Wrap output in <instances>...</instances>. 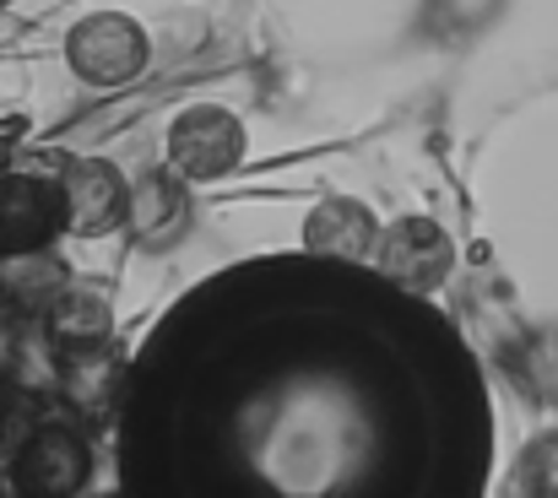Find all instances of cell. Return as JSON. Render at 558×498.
<instances>
[{"label": "cell", "mask_w": 558, "mask_h": 498, "mask_svg": "<svg viewBox=\"0 0 558 498\" xmlns=\"http://www.w3.org/2000/svg\"><path fill=\"white\" fill-rule=\"evenodd\" d=\"M250 131L233 109L222 104H190L169 120L163 131V153H169V173H180L185 184H211L228 179L233 168L244 163Z\"/></svg>", "instance_id": "1"}, {"label": "cell", "mask_w": 558, "mask_h": 498, "mask_svg": "<svg viewBox=\"0 0 558 498\" xmlns=\"http://www.w3.org/2000/svg\"><path fill=\"white\" fill-rule=\"evenodd\" d=\"M153 60V38L125 11H93L65 33V65L87 87H131Z\"/></svg>", "instance_id": "2"}, {"label": "cell", "mask_w": 558, "mask_h": 498, "mask_svg": "<svg viewBox=\"0 0 558 498\" xmlns=\"http://www.w3.org/2000/svg\"><path fill=\"white\" fill-rule=\"evenodd\" d=\"M369 260L390 288H401L412 299H428L450 282L456 244L434 217H396V222H379Z\"/></svg>", "instance_id": "3"}, {"label": "cell", "mask_w": 558, "mask_h": 498, "mask_svg": "<svg viewBox=\"0 0 558 498\" xmlns=\"http://www.w3.org/2000/svg\"><path fill=\"white\" fill-rule=\"evenodd\" d=\"M125 206H131V179L109 158H76L60 173V217L71 239H104L125 228Z\"/></svg>", "instance_id": "4"}, {"label": "cell", "mask_w": 558, "mask_h": 498, "mask_svg": "<svg viewBox=\"0 0 558 498\" xmlns=\"http://www.w3.org/2000/svg\"><path fill=\"white\" fill-rule=\"evenodd\" d=\"M65 233L60 217V179L44 173H0V260L5 255H27V250H49Z\"/></svg>", "instance_id": "5"}, {"label": "cell", "mask_w": 558, "mask_h": 498, "mask_svg": "<svg viewBox=\"0 0 558 498\" xmlns=\"http://www.w3.org/2000/svg\"><path fill=\"white\" fill-rule=\"evenodd\" d=\"M87 472H93V456H87L82 434H71L60 423H44L16 450L11 483H16L22 498H76L82 483H87Z\"/></svg>", "instance_id": "6"}, {"label": "cell", "mask_w": 558, "mask_h": 498, "mask_svg": "<svg viewBox=\"0 0 558 498\" xmlns=\"http://www.w3.org/2000/svg\"><path fill=\"white\" fill-rule=\"evenodd\" d=\"M374 233H379L374 211L353 195H331L304 217V250L320 260H337V266H364L374 250Z\"/></svg>", "instance_id": "7"}, {"label": "cell", "mask_w": 558, "mask_h": 498, "mask_svg": "<svg viewBox=\"0 0 558 498\" xmlns=\"http://www.w3.org/2000/svg\"><path fill=\"white\" fill-rule=\"evenodd\" d=\"M125 228L147 244V250H163L174 244L190 228V190L180 173H147L131 184V206H125Z\"/></svg>", "instance_id": "8"}, {"label": "cell", "mask_w": 558, "mask_h": 498, "mask_svg": "<svg viewBox=\"0 0 558 498\" xmlns=\"http://www.w3.org/2000/svg\"><path fill=\"white\" fill-rule=\"evenodd\" d=\"M65 288H71V277L49 250H27V255L0 260V304L16 309V315H44Z\"/></svg>", "instance_id": "9"}, {"label": "cell", "mask_w": 558, "mask_h": 498, "mask_svg": "<svg viewBox=\"0 0 558 498\" xmlns=\"http://www.w3.org/2000/svg\"><path fill=\"white\" fill-rule=\"evenodd\" d=\"M44 320H49L54 347H65V352H87V347H104V341L114 336V309H109V299L93 293V288H65V293L44 309Z\"/></svg>", "instance_id": "10"}, {"label": "cell", "mask_w": 558, "mask_h": 498, "mask_svg": "<svg viewBox=\"0 0 558 498\" xmlns=\"http://www.w3.org/2000/svg\"><path fill=\"white\" fill-rule=\"evenodd\" d=\"M510 488H515V498H558V428L554 434H537L515 456Z\"/></svg>", "instance_id": "11"}, {"label": "cell", "mask_w": 558, "mask_h": 498, "mask_svg": "<svg viewBox=\"0 0 558 498\" xmlns=\"http://www.w3.org/2000/svg\"><path fill=\"white\" fill-rule=\"evenodd\" d=\"M5 5H11V0H0V11H5Z\"/></svg>", "instance_id": "12"}]
</instances>
